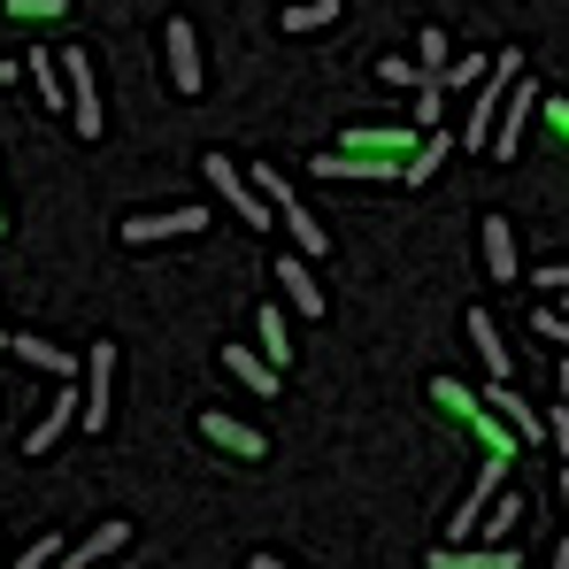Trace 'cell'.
Returning <instances> with one entry per match:
<instances>
[{
    "mask_svg": "<svg viewBox=\"0 0 569 569\" xmlns=\"http://www.w3.org/2000/svg\"><path fill=\"white\" fill-rule=\"evenodd\" d=\"M547 569H569V547H562V555H555V562H547Z\"/></svg>",
    "mask_w": 569,
    "mask_h": 569,
    "instance_id": "e575fe53",
    "label": "cell"
},
{
    "mask_svg": "<svg viewBox=\"0 0 569 569\" xmlns=\"http://www.w3.org/2000/svg\"><path fill=\"white\" fill-rule=\"evenodd\" d=\"M8 78H16V62H0V86H8Z\"/></svg>",
    "mask_w": 569,
    "mask_h": 569,
    "instance_id": "8d00e7d4",
    "label": "cell"
},
{
    "mask_svg": "<svg viewBox=\"0 0 569 569\" xmlns=\"http://www.w3.org/2000/svg\"><path fill=\"white\" fill-rule=\"evenodd\" d=\"M254 339H262V362H270V370H284V362H292V339H284V308H262V316H254Z\"/></svg>",
    "mask_w": 569,
    "mask_h": 569,
    "instance_id": "ac0fdd59",
    "label": "cell"
},
{
    "mask_svg": "<svg viewBox=\"0 0 569 569\" xmlns=\"http://www.w3.org/2000/svg\"><path fill=\"white\" fill-rule=\"evenodd\" d=\"M439 569H516L508 547H439Z\"/></svg>",
    "mask_w": 569,
    "mask_h": 569,
    "instance_id": "ffe728a7",
    "label": "cell"
},
{
    "mask_svg": "<svg viewBox=\"0 0 569 569\" xmlns=\"http://www.w3.org/2000/svg\"><path fill=\"white\" fill-rule=\"evenodd\" d=\"M123 539H131V523H100V531H86V547H70V555H62L54 569H93L100 555H116Z\"/></svg>",
    "mask_w": 569,
    "mask_h": 569,
    "instance_id": "e0dca14e",
    "label": "cell"
},
{
    "mask_svg": "<svg viewBox=\"0 0 569 569\" xmlns=\"http://www.w3.org/2000/svg\"><path fill=\"white\" fill-rule=\"evenodd\" d=\"M200 439H216L223 455H239V462H262V431L254 423H239V416H223V408H208L200 416Z\"/></svg>",
    "mask_w": 569,
    "mask_h": 569,
    "instance_id": "30bf717a",
    "label": "cell"
},
{
    "mask_svg": "<svg viewBox=\"0 0 569 569\" xmlns=\"http://www.w3.org/2000/svg\"><path fill=\"white\" fill-rule=\"evenodd\" d=\"M516 78H523V54H492V70H485V86L470 100V131H462V147L485 154L492 147V123H500V100L516 93Z\"/></svg>",
    "mask_w": 569,
    "mask_h": 569,
    "instance_id": "6da1fadb",
    "label": "cell"
},
{
    "mask_svg": "<svg viewBox=\"0 0 569 569\" xmlns=\"http://www.w3.org/2000/svg\"><path fill=\"white\" fill-rule=\"evenodd\" d=\"M485 270L500 284H516V223L508 216H485Z\"/></svg>",
    "mask_w": 569,
    "mask_h": 569,
    "instance_id": "5bb4252c",
    "label": "cell"
},
{
    "mask_svg": "<svg viewBox=\"0 0 569 569\" xmlns=\"http://www.w3.org/2000/svg\"><path fill=\"white\" fill-rule=\"evenodd\" d=\"M431 400H439V408H455V416H470V423H485V400H477V392H462L455 378L431 385Z\"/></svg>",
    "mask_w": 569,
    "mask_h": 569,
    "instance_id": "d4e9b609",
    "label": "cell"
},
{
    "mask_svg": "<svg viewBox=\"0 0 569 569\" xmlns=\"http://www.w3.org/2000/svg\"><path fill=\"white\" fill-rule=\"evenodd\" d=\"M416 62H423V78H431V86H439V70H447V62H455V39H447V31H439V23H423V31H416Z\"/></svg>",
    "mask_w": 569,
    "mask_h": 569,
    "instance_id": "44dd1931",
    "label": "cell"
},
{
    "mask_svg": "<svg viewBox=\"0 0 569 569\" xmlns=\"http://www.w3.org/2000/svg\"><path fill=\"white\" fill-rule=\"evenodd\" d=\"M470 347H477V362H485V378L508 385V347H500V323L485 308H470Z\"/></svg>",
    "mask_w": 569,
    "mask_h": 569,
    "instance_id": "4fadbf2b",
    "label": "cell"
},
{
    "mask_svg": "<svg viewBox=\"0 0 569 569\" xmlns=\"http://www.w3.org/2000/svg\"><path fill=\"white\" fill-rule=\"evenodd\" d=\"M62 93H70V123H78V139H100V78H93V62L70 47L62 54Z\"/></svg>",
    "mask_w": 569,
    "mask_h": 569,
    "instance_id": "5b68a950",
    "label": "cell"
},
{
    "mask_svg": "<svg viewBox=\"0 0 569 569\" xmlns=\"http://www.w3.org/2000/svg\"><path fill=\"white\" fill-rule=\"evenodd\" d=\"M8 339H16V331H8V323H0V347H8Z\"/></svg>",
    "mask_w": 569,
    "mask_h": 569,
    "instance_id": "74e56055",
    "label": "cell"
},
{
    "mask_svg": "<svg viewBox=\"0 0 569 569\" xmlns=\"http://www.w3.org/2000/svg\"><path fill=\"white\" fill-rule=\"evenodd\" d=\"M531 331H539V339H555V347H569V316H562V308H539V316H531Z\"/></svg>",
    "mask_w": 569,
    "mask_h": 569,
    "instance_id": "f546056e",
    "label": "cell"
},
{
    "mask_svg": "<svg viewBox=\"0 0 569 569\" xmlns=\"http://www.w3.org/2000/svg\"><path fill=\"white\" fill-rule=\"evenodd\" d=\"M162 62H170V93H178V100L200 93V39H192L186 16H170V23H162Z\"/></svg>",
    "mask_w": 569,
    "mask_h": 569,
    "instance_id": "8992f818",
    "label": "cell"
},
{
    "mask_svg": "<svg viewBox=\"0 0 569 569\" xmlns=\"http://www.w3.org/2000/svg\"><path fill=\"white\" fill-rule=\"evenodd\" d=\"M485 408H500V416H508V431H516V439H531V447H539V439H547V416H531V400H523V392H516V385H485Z\"/></svg>",
    "mask_w": 569,
    "mask_h": 569,
    "instance_id": "8fae6325",
    "label": "cell"
},
{
    "mask_svg": "<svg viewBox=\"0 0 569 569\" xmlns=\"http://www.w3.org/2000/svg\"><path fill=\"white\" fill-rule=\"evenodd\" d=\"M254 569H284V562H278V555H254Z\"/></svg>",
    "mask_w": 569,
    "mask_h": 569,
    "instance_id": "836d02e7",
    "label": "cell"
},
{
    "mask_svg": "<svg viewBox=\"0 0 569 569\" xmlns=\"http://www.w3.org/2000/svg\"><path fill=\"white\" fill-rule=\"evenodd\" d=\"M0 569H8V555H0Z\"/></svg>",
    "mask_w": 569,
    "mask_h": 569,
    "instance_id": "b9f144b4",
    "label": "cell"
},
{
    "mask_svg": "<svg viewBox=\"0 0 569 569\" xmlns=\"http://www.w3.org/2000/svg\"><path fill=\"white\" fill-rule=\"evenodd\" d=\"M562 400H569V355H562Z\"/></svg>",
    "mask_w": 569,
    "mask_h": 569,
    "instance_id": "d590c367",
    "label": "cell"
},
{
    "mask_svg": "<svg viewBox=\"0 0 569 569\" xmlns=\"http://www.w3.org/2000/svg\"><path fill=\"white\" fill-rule=\"evenodd\" d=\"M516 516H523V500H492V516L477 523V539H492V547H500V539L516 531Z\"/></svg>",
    "mask_w": 569,
    "mask_h": 569,
    "instance_id": "4316f807",
    "label": "cell"
},
{
    "mask_svg": "<svg viewBox=\"0 0 569 569\" xmlns=\"http://www.w3.org/2000/svg\"><path fill=\"white\" fill-rule=\"evenodd\" d=\"M378 78H385V86H431L416 54H385V62H378Z\"/></svg>",
    "mask_w": 569,
    "mask_h": 569,
    "instance_id": "83f0119b",
    "label": "cell"
},
{
    "mask_svg": "<svg viewBox=\"0 0 569 569\" xmlns=\"http://www.w3.org/2000/svg\"><path fill=\"white\" fill-rule=\"evenodd\" d=\"M447 154H455V139H447V131H423V147L408 154V170H400V178H408V186H423V178H431Z\"/></svg>",
    "mask_w": 569,
    "mask_h": 569,
    "instance_id": "7402d4cb",
    "label": "cell"
},
{
    "mask_svg": "<svg viewBox=\"0 0 569 569\" xmlns=\"http://www.w3.org/2000/svg\"><path fill=\"white\" fill-rule=\"evenodd\" d=\"M500 485H508V455H485L470 477V500L455 508V523H447V547H470L477 539V523L492 516V500H500Z\"/></svg>",
    "mask_w": 569,
    "mask_h": 569,
    "instance_id": "7a4b0ae2",
    "label": "cell"
},
{
    "mask_svg": "<svg viewBox=\"0 0 569 569\" xmlns=\"http://www.w3.org/2000/svg\"><path fill=\"white\" fill-rule=\"evenodd\" d=\"M531 100H539V86H531V78H516V93L500 100V123H492V154H500V162L523 147V131H531Z\"/></svg>",
    "mask_w": 569,
    "mask_h": 569,
    "instance_id": "ba28073f",
    "label": "cell"
},
{
    "mask_svg": "<svg viewBox=\"0 0 569 569\" xmlns=\"http://www.w3.org/2000/svg\"><path fill=\"white\" fill-rule=\"evenodd\" d=\"M485 70H492L485 54H455V62L439 70V86H447V93H470V86H485Z\"/></svg>",
    "mask_w": 569,
    "mask_h": 569,
    "instance_id": "cb8c5ba5",
    "label": "cell"
},
{
    "mask_svg": "<svg viewBox=\"0 0 569 569\" xmlns=\"http://www.w3.org/2000/svg\"><path fill=\"white\" fill-rule=\"evenodd\" d=\"M0 231H8V208H0Z\"/></svg>",
    "mask_w": 569,
    "mask_h": 569,
    "instance_id": "ab89813d",
    "label": "cell"
},
{
    "mask_svg": "<svg viewBox=\"0 0 569 569\" xmlns=\"http://www.w3.org/2000/svg\"><path fill=\"white\" fill-rule=\"evenodd\" d=\"M531 284H539V292H569V262H555V270H531Z\"/></svg>",
    "mask_w": 569,
    "mask_h": 569,
    "instance_id": "d6a6232c",
    "label": "cell"
},
{
    "mask_svg": "<svg viewBox=\"0 0 569 569\" xmlns=\"http://www.w3.org/2000/svg\"><path fill=\"white\" fill-rule=\"evenodd\" d=\"M278 284H284V300H292L300 316H323V284H316V270H308V254H284Z\"/></svg>",
    "mask_w": 569,
    "mask_h": 569,
    "instance_id": "7c38bea8",
    "label": "cell"
},
{
    "mask_svg": "<svg viewBox=\"0 0 569 569\" xmlns=\"http://www.w3.org/2000/svg\"><path fill=\"white\" fill-rule=\"evenodd\" d=\"M547 439L562 447V462H569V400H562V408H555V416H547Z\"/></svg>",
    "mask_w": 569,
    "mask_h": 569,
    "instance_id": "1f68e13d",
    "label": "cell"
},
{
    "mask_svg": "<svg viewBox=\"0 0 569 569\" xmlns=\"http://www.w3.org/2000/svg\"><path fill=\"white\" fill-rule=\"evenodd\" d=\"M78 408H86V400H78V392L62 385V392H54V408H47V416H39L31 431H23V455H31V462H39V455H54V447H62V431L78 423Z\"/></svg>",
    "mask_w": 569,
    "mask_h": 569,
    "instance_id": "9c48e42d",
    "label": "cell"
},
{
    "mask_svg": "<svg viewBox=\"0 0 569 569\" xmlns=\"http://www.w3.org/2000/svg\"><path fill=\"white\" fill-rule=\"evenodd\" d=\"M562 316H569V292H562Z\"/></svg>",
    "mask_w": 569,
    "mask_h": 569,
    "instance_id": "60d3db41",
    "label": "cell"
},
{
    "mask_svg": "<svg viewBox=\"0 0 569 569\" xmlns=\"http://www.w3.org/2000/svg\"><path fill=\"white\" fill-rule=\"evenodd\" d=\"M439 108H447V86H416V131H439Z\"/></svg>",
    "mask_w": 569,
    "mask_h": 569,
    "instance_id": "f1b7e54d",
    "label": "cell"
},
{
    "mask_svg": "<svg viewBox=\"0 0 569 569\" xmlns=\"http://www.w3.org/2000/svg\"><path fill=\"white\" fill-rule=\"evenodd\" d=\"M562 500H569V470H562Z\"/></svg>",
    "mask_w": 569,
    "mask_h": 569,
    "instance_id": "f35d334b",
    "label": "cell"
},
{
    "mask_svg": "<svg viewBox=\"0 0 569 569\" xmlns=\"http://www.w3.org/2000/svg\"><path fill=\"white\" fill-rule=\"evenodd\" d=\"M31 86H39V108H70V93H62V62H54L47 47H31Z\"/></svg>",
    "mask_w": 569,
    "mask_h": 569,
    "instance_id": "d6986e66",
    "label": "cell"
},
{
    "mask_svg": "<svg viewBox=\"0 0 569 569\" xmlns=\"http://www.w3.org/2000/svg\"><path fill=\"white\" fill-rule=\"evenodd\" d=\"M8 347H16V355H23L31 370H47V378H78V370H86L78 355H62V347H47L39 331H31V339H8Z\"/></svg>",
    "mask_w": 569,
    "mask_h": 569,
    "instance_id": "2e32d148",
    "label": "cell"
},
{
    "mask_svg": "<svg viewBox=\"0 0 569 569\" xmlns=\"http://www.w3.org/2000/svg\"><path fill=\"white\" fill-rule=\"evenodd\" d=\"M78 400H86L78 423H86V431H108V416H116V347H108V339L86 355V392H78Z\"/></svg>",
    "mask_w": 569,
    "mask_h": 569,
    "instance_id": "277c9868",
    "label": "cell"
},
{
    "mask_svg": "<svg viewBox=\"0 0 569 569\" xmlns=\"http://www.w3.org/2000/svg\"><path fill=\"white\" fill-rule=\"evenodd\" d=\"M192 231H208V208H162V216H131V223H123V239H131V247H154V239H192Z\"/></svg>",
    "mask_w": 569,
    "mask_h": 569,
    "instance_id": "52a82bcc",
    "label": "cell"
},
{
    "mask_svg": "<svg viewBox=\"0 0 569 569\" xmlns=\"http://www.w3.org/2000/svg\"><path fill=\"white\" fill-rule=\"evenodd\" d=\"M331 16H339V0H292V8H284V39H308V31H323Z\"/></svg>",
    "mask_w": 569,
    "mask_h": 569,
    "instance_id": "603a6c76",
    "label": "cell"
},
{
    "mask_svg": "<svg viewBox=\"0 0 569 569\" xmlns=\"http://www.w3.org/2000/svg\"><path fill=\"white\" fill-rule=\"evenodd\" d=\"M8 16H23V23H39V16H62V0H8Z\"/></svg>",
    "mask_w": 569,
    "mask_h": 569,
    "instance_id": "4dcf8cb0",
    "label": "cell"
},
{
    "mask_svg": "<svg viewBox=\"0 0 569 569\" xmlns=\"http://www.w3.org/2000/svg\"><path fill=\"white\" fill-rule=\"evenodd\" d=\"M223 370H231V378L247 385V392H262V400L278 392V370L262 362V347H223Z\"/></svg>",
    "mask_w": 569,
    "mask_h": 569,
    "instance_id": "9a60e30c",
    "label": "cell"
},
{
    "mask_svg": "<svg viewBox=\"0 0 569 569\" xmlns=\"http://www.w3.org/2000/svg\"><path fill=\"white\" fill-rule=\"evenodd\" d=\"M208 186L223 192V208L239 216V223H254V231H270L278 223V208L254 192V178H239V162H223V154H208Z\"/></svg>",
    "mask_w": 569,
    "mask_h": 569,
    "instance_id": "3957f363",
    "label": "cell"
},
{
    "mask_svg": "<svg viewBox=\"0 0 569 569\" xmlns=\"http://www.w3.org/2000/svg\"><path fill=\"white\" fill-rule=\"evenodd\" d=\"M54 562H62V539H54V531H39V539H31L8 569H54Z\"/></svg>",
    "mask_w": 569,
    "mask_h": 569,
    "instance_id": "484cf974",
    "label": "cell"
}]
</instances>
